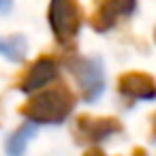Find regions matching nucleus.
<instances>
[{
	"instance_id": "1",
	"label": "nucleus",
	"mask_w": 156,
	"mask_h": 156,
	"mask_svg": "<svg viewBox=\"0 0 156 156\" xmlns=\"http://www.w3.org/2000/svg\"><path fill=\"white\" fill-rule=\"evenodd\" d=\"M75 107V96L69 90L66 83L58 81L51 88H41L39 94H34L26 105H22L20 113L34 122V124H58L66 120L71 109Z\"/></svg>"
},
{
	"instance_id": "2",
	"label": "nucleus",
	"mask_w": 156,
	"mask_h": 156,
	"mask_svg": "<svg viewBox=\"0 0 156 156\" xmlns=\"http://www.w3.org/2000/svg\"><path fill=\"white\" fill-rule=\"evenodd\" d=\"M49 24L56 39L62 45L75 41L81 26V9L77 0H51L49 5Z\"/></svg>"
},
{
	"instance_id": "3",
	"label": "nucleus",
	"mask_w": 156,
	"mask_h": 156,
	"mask_svg": "<svg viewBox=\"0 0 156 156\" xmlns=\"http://www.w3.org/2000/svg\"><path fill=\"white\" fill-rule=\"evenodd\" d=\"M66 64H69L73 77L77 79L81 96L88 103L96 101L105 90V75H103L101 60L98 58H71Z\"/></svg>"
},
{
	"instance_id": "4",
	"label": "nucleus",
	"mask_w": 156,
	"mask_h": 156,
	"mask_svg": "<svg viewBox=\"0 0 156 156\" xmlns=\"http://www.w3.org/2000/svg\"><path fill=\"white\" fill-rule=\"evenodd\" d=\"M58 60H54L51 56H41L39 60H34L26 71L24 75L20 77L17 86L22 92H34V90H41L45 86H49L51 81L58 79Z\"/></svg>"
},
{
	"instance_id": "5",
	"label": "nucleus",
	"mask_w": 156,
	"mask_h": 156,
	"mask_svg": "<svg viewBox=\"0 0 156 156\" xmlns=\"http://www.w3.org/2000/svg\"><path fill=\"white\" fill-rule=\"evenodd\" d=\"M122 126L115 118H92V115H79L77 120V130L79 135L90 141V143H96V141H103L105 137H111L113 133H118Z\"/></svg>"
},
{
	"instance_id": "6",
	"label": "nucleus",
	"mask_w": 156,
	"mask_h": 156,
	"mask_svg": "<svg viewBox=\"0 0 156 156\" xmlns=\"http://www.w3.org/2000/svg\"><path fill=\"white\" fill-rule=\"evenodd\" d=\"M118 88L124 96L137 101H152L156 98V81L145 73H126L120 77Z\"/></svg>"
},
{
	"instance_id": "7",
	"label": "nucleus",
	"mask_w": 156,
	"mask_h": 156,
	"mask_svg": "<svg viewBox=\"0 0 156 156\" xmlns=\"http://www.w3.org/2000/svg\"><path fill=\"white\" fill-rule=\"evenodd\" d=\"M135 2H137V0H105L103 7H101V9L96 11V15L92 17V26H94L98 32L111 28L118 17L133 13Z\"/></svg>"
},
{
	"instance_id": "8",
	"label": "nucleus",
	"mask_w": 156,
	"mask_h": 156,
	"mask_svg": "<svg viewBox=\"0 0 156 156\" xmlns=\"http://www.w3.org/2000/svg\"><path fill=\"white\" fill-rule=\"evenodd\" d=\"M34 133H37V124L34 122H26V124H22L11 137H9V141H7V154L9 156H22L24 152H26V145H28V141L34 137Z\"/></svg>"
},
{
	"instance_id": "9",
	"label": "nucleus",
	"mask_w": 156,
	"mask_h": 156,
	"mask_svg": "<svg viewBox=\"0 0 156 156\" xmlns=\"http://www.w3.org/2000/svg\"><path fill=\"white\" fill-rule=\"evenodd\" d=\"M26 49H28V43H26V39H24L22 34H15V37H0V54L7 56V58L13 60V62L24 60Z\"/></svg>"
},
{
	"instance_id": "10",
	"label": "nucleus",
	"mask_w": 156,
	"mask_h": 156,
	"mask_svg": "<svg viewBox=\"0 0 156 156\" xmlns=\"http://www.w3.org/2000/svg\"><path fill=\"white\" fill-rule=\"evenodd\" d=\"M83 156H107V154H105L103 150H98V147H92V150H88Z\"/></svg>"
},
{
	"instance_id": "11",
	"label": "nucleus",
	"mask_w": 156,
	"mask_h": 156,
	"mask_svg": "<svg viewBox=\"0 0 156 156\" xmlns=\"http://www.w3.org/2000/svg\"><path fill=\"white\" fill-rule=\"evenodd\" d=\"M11 2L13 0H0V13H7L11 9Z\"/></svg>"
},
{
	"instance_id": "12",
	"label": "nucleus",
	"mask_w": 156,
	"mask_h": 156,
	"mask_svg": "<svg viewBox=\"0 0 156 156\" xmlns=\"http://www.w3.org/2000/svg\"><path fill=\"white\" fill-rule=\"evenodd\" d=\"M133 156H147V154H145V152H141V150H137V152H135Z\"/></svg>"
},
{
	"instance_id": "13",
	"label": "nucleus",
	"mask_w": 156,
	"mask_h": 156,
	"mask_svg": "<svg viewBox=\"0 0 156 156\" xmlns=\"http://www.w3.org/2000/svg\"><path fill=\"white\" fill-rule=\"evenodd\" d=\"M154 137H156V118H154Z\"/></svg>"
},
{
	"instance_id": "14",
	"label": "nucleus",
	"mask_w": 156,
	"mask_h": 156,
	"mask_svg": "<svg viewBox=\"0 0 156 156\" xmlns=\"http://www.w3.org/2000/svg\"><path fill=\"white\" fill-rule=\"evenodd\" d=\"M154 37H156V30H154Z\"/></svg>"
}]
</instances>
